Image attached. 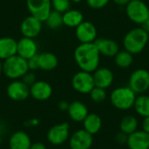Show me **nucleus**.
Segmentation results:
<instances>
[{
	"instance_id": "obj_1",
	"label": "nucleus",
	"mask_w": 149,
	"mask_h": 149,
	"mask_svg": "<svg viewBox=\"0 0 149 149\" xmlns=\"http://www.w3.org/2000/svg\"><path fill=\"white\" fill-rule=\"evenodd\" d=\"M100 57L95 43L79 44L73 52V58L79 68L92 73L100 67Z\"/></svg>"
},
{
	"instance_id": "obj_2",
	"label": "nucleus",
	"mask_w": 149,
	"mask_h": 149,
	"mask_svg": "<svg viewBox=\"0 0 149 149\" xmlns=\"http://www.w3.org/2000/svg\"><path fill=\"white\" fill-rule=\"evenodd\" d=\"M149 40V34L141 27H135L126 33L123 38L124 50L129 52L133 55L142 52Z\"/></svg>"
},
{
	"instance_id": "obj_3",
	"label": "nucleus",
	"mask_w": 149,
	"mask_h": 149,
	"mask_svg": "<svg viewBox=\"0 0 149 149\" xmlns=\"http://www.w3.org/2000/svg\"><path fill=\"white\" fill-rule=\"evenodd\" d=\"M137 94L128 86H118L114 88L109 96L110 102L114 108L120 111H128L134 107Z\"/></svg>"
},
{
	"instance_id": "obj_4",
	"label": "nucleus",
	"mask_w": 149,
	"mask_h": 149,
	"mask_svg": "<svg viewBox=\"0 0 149 149\" xmlns=\"http://www.w3.org/2000/svg\"><path fill=\"white\" fill-rule=\"evenodd\" d=\"M28 71L30 70L27 60L17 54L4 59L3 62V73L10 79H21Z\"/></svg>"
},
{
	"instance_id": "obj_5",
	"label": "nucleus",
	"mask_w": 149,
	"mask_h": 149,
	"mask_svg": "<svg viewBox=\"0 0 149 149\" xmlns=\"http://www.w3.org/2000/svg\"><path fill=\"white\" fill-rule=\"evenodd\" d=\"M125 12L130 21L141 25L149 17V7L145 1L131 0L125 6Z\"/></svg>"
},
{
	"instance_id": "obj_6",
	"label": "nucleus",
	"mask_w": 149,
	"mask_h": 149,
	"mask_svg": "<svg viewBox=\"0 0 149 149\" xmlns=\"http://www.w3.org/2000/svg\"><path fill=\"white\" fill-rule=\"evenodd\" d=\"M137 95L143 94L149 90V71L144 68L134 70L128 79L127 85Z\"/></svg>"
},
{
	"instance_id": "obj_7",
	"label": "nucleus",
	"mask_w": 149,
	"mask_h": 149,
	"mask_svg": "<svg viewBox=\"0 0 149 149\" xmlns=\"http://www.w3.org/2000/svg\"><path fill=\"white\" fill-rule=\"evenodd\" d=\"M72 85L76 92L82 94H89L95 86L93 73L80 70L73 75Z\"/></svg>"
},
{
	"instance_id": "obj_8",
	"label": "nucleus",
	"mask_w": 149,
	"mask_h": 149,
	"mask_svg": "<svg viewBox=\"0 0 149 149\" xmlns=\"http://www.w3.org/2000/svg\"><path fill=\"white\" fill-rule=\"evenodd\" d=\"M26 6L31 15L45 23L52 11L51 0H26Z\"/></svg>"
},
{
	"instance_id": "obj_9",
	"label": "nucleus",
	"mask_w": 149,
	"mask_h": 149,
	"mask_svg": "<svg viewBox=\"0 0 149 149\" xmlns=\"http://www.w3.org/2000/svg\"><path fill=\"white\" fill-rule=\"evenodd\" d=\"M46 136L51 144L54 146L62 145L70 138V125L67 122L54 125L48 130Z\"/></svg>"
},
{
	"instance_id": "obj_10",
	"label": "nucleus",
	"mask_w": 149,
	"mask_h": 149,
	"mask_svg": "<svg viewBox=\"0 0 149 149\" xmlns=\"http://www.w3.org/2000/svg\"><path fill=\"white\" fill-rule=\"evenodd\" d=\"M75 35L80 44L94 43L98 38V31L92 22L84 20L75 28Z\"/></svg>"
},
{
	"instance_id": "obj_11",
	"label": "nucleus",
	"mask_w": 149,
	"mask_h": 149,
	"mask_svg": "<svg viewBox=\"0 0 149 149\" xmlns=\"http://www.w3.org/2000/svg\"><path fill=\"white\" fill-rule=\"evenodd\" d=\"M93 136L85 129H79L69 138V147L71 149H90L93 143Z\"/></svg>"
},
{
	"instance_id": "obj_12",
	"label": "nucleus",
	"mask_w": 149,
	"mask_h": 149,
	"mask_svg": "<svg viewBox=\"0 0 149 149\" xmlns=\"http://www.w3.org/2000/svg\"><path fill=\"white\" fill-rule=\"evenodd\" d=\"M6 93L10 100L23 101L30 96V86L25 85L21 79H16L8 85Z\"/></svg>"
},
{
	"instance_id": "obj_13",
	"label": "nucleus",
	"mask_w": 149,
	"mask_h": 149,
	"mask_svg": "<svg viewBox=\"0 0 149 149\" xmlns=\"http://www.w3.org/2000/svg\"><path fill=\"white\" fill-rule=\"evenodd\" d=\"M42 31V22L35 17L30 15L26 17L20 24V31L23 37L35 38Z\"/></svg>"
},
{
	"instance_id": "obj_14",
	"label": "nucleus",
	"mask_w": 149,
	"mask_h": 149,
	"mask_svg": "<svg viewBox=\"0 0 149 149\" xmlns=\"http://www.w3.org/2000/svg\"><path fill=\"white\" fill-rule=\"evenodd\" d=\"M17 54L26 60L37 55L38 45L34 38L23 37L17 41Z\"/></svg>"
},
{
	"instance_id": "obj_15",
	"label": "nucleus",
	"mask_w": 149,
	"mask_h": 149,
	"mask_svg": "<svg viewBox=\"0 0 149 149\" xmlns=\"http://www.w3.org/2000/svg\"><path fill=\"white\" fill-rule=\"evenodd\" d=\"M93 77L95 86L108 89L114 81V74L108 67H98L93 72Z\"/></svg>"
},
{
	"instance_id": "obj_16",
	"label": "nucleus",
	"mask_w": 149,
	"mask_h": 149,
	"mask_svg": "<svg viewBox=\"0 0 149 149\" xmlns=\"http://www.w3.org/2000/svg\"><path fill=\"white\" fill-rule=\"evenodd\" d=\"M52 94V86L44 80H37L30 86V95L37 100H46Z\"/></svg>"
},
{
	"instance_id": "obj_17",
	"label": "nucleus",
	"mask_w": 149,
	"mask_h": 149,
	"mask_svg": "<svg viewBox=\"0 0 149 149\" xmlns=\"http://www.w3.org/2000/svg\"><path fill=\"white\" fill-rule=\"evenodd\" d=\"M94 43L100 55L107 58H113L120 51L119 44L111 38H97Z\"/></svg>"
},
{
	"instance_id": "obj_18",
	"label": "nucleus",
	"mask_w": 149,
	"mask_h": 149,
	"mask_svg": "<svg viewBox=\"0 0 149 149\" xmlns=\"http://www.w3.org/2000/svg\"><path fill=\"white\" fill-rule=\"evenodd\" d=\"M126 145L129 149H149V134L137 130L128 135Z\"/></svg>"
},
{
	"instance_id": "obj_19",
	"label": "nucleus",
	"mask_w": 149,
	"mask_h": 149,
	"mask_svg": "<svg viewBox=\"0 0 149 149\" xmlns=\"http://www.w3.org/2000/svg\"><path fill=\"white\" fill-rule=\"evenodd\" d=\"M69 117L75 122H82L88 115L89 111L87 107L79 100H74L69 104L67 110Z\"/></svg>"
},
{
	"instance_id": "obj_20",
	"label": "nucleus",
	"mask_w": 149,
	"mask_h": 149,
	"mask_svg": "<svg viewBox=\"0 0 149 149\" xmlns=\"http://www.w3.org/2000/svg\"><path fill=\"white\" fill-rule=\"evenodd\" d=\"M31 145V138L24 131L15 132L10 135L9 140L10 149H30Z\"/></svg>"
},
{
	"instance_id": "obj_21",
	"label": "nucleus",
	"mask_w": 149,
	"mask_h": 149,
	"mask_svg": "<svg viewBox=\"0 0 149 149\" xmlns=\"http://www.w3.org/2000/svg\"><path fill=\"white\" fill-rule=\"evenodd\" d=\"M17 54V40L10 37L0 38V59L4 60Z\"/></svg>"
},
{
	"instance_id": "obj_22",
	"label": "nucleus",
	"mask_w": 149,
	"mask_h": 149,
	"mask_svg": "<svg viewBox=\"0 0 149 149\" xmlns=\"http://www.w3.org/2000/svg\"><path fill=\"white\" fill-rule=\"evenodd\" d=\"M82 123H83V129H85L92 135L98 134L102 127L101 117L94 113H88V115L82 121Z\"/></svg>"
},
{
	"instance_id": "obj_23",
	"label": "nucleus",
	"mask_w": 149,
	"mask_h": 149,
	"mask_svg": "<svg viewBox=\"0 0 149 149\" xmlns=\"http://www.w3.org/2000/svg\"><path fill=\"white\" fill-rule=\"evenodd\" d=\"M38 58L39 69L43 71H52L58 65V59L57 56L52 52H44L38 53Z\"/></svg>"
},
{
	"instance_id": "obj_24",
	"label": "nucleus",
	"mask_w": 149,
	"mask_h": 149,
	"mask_svg": "<svg viewBox=\"0 0 149 149\" xmlns=\"http://www.w3.org/2000/svg\"><path fill=\"white\" fill-rule=\"evenodd\" d=\"M62 16L63 24L70 28H76L84 21L83 13L76 9H69L68 10L62 13Z\"/></svg>"
},
{
	"instance_id": "obj_25",
	"label": "nucleus",
	"mask_w": 149,
	"mask_h": 149,
	"mask_svg": "<svg viewBox=\"0 0 149 149\" xmlns=\"http://www.w3.org/2000/svg\"><path fill=\"white\" fill-rule=\"evenodd\" d=\"M139 120L138 119L132 114L125 115L120 122V132L129 135L138 130Z\"/></svg>"
},
{
	"instance_id": "obj_26",
	"label": "nucleus",
	"mask_w": 149,
	"mask_h": 149,
	"mask_svg": "<svg viewBox=\"0 0 149 149\" xmlns=\"http://www.w3.org/2000/svg\"><path fill=\"white\" fill-rule=\"evenodd\" d=\"M133 108L135 113L142 118L149 116V95L144 93L137 95Z\"/></svg>"
},
{
	"instance_id": "obj_27",
	"label": "nucleus",
	"mask_w": 149,
	"mask_h": 149,
	"mask_svg": "<svg viewBox=\"0 0 149 149\" xmlns=\"http://www.w3.org/2000/svg\"><path fill=\"white\" fill-rule=\"evenodd\" d=\"M114 64L120 69H127L134 63V55L126 50H120L113 57Z\"/></svg>"
},
{
	"instance_id": "obj_28",
	"label": "nucleus",
	"mask_w": 149,
	"mask_h": 149,
	"mask_svg": "<svg viewBox=\"0 0 149 149\" xmlns=\"http://www.w3.org/2000/svg\"><path fill=\"white\" fill-rule=\"evenodd\" d=\"M46 25L52 30H57L63 25V16L62 13L52 10L48 17L45 21Z\"/></svg>"
},
{
	"instance_id": "obj_29",
	"label": "nucleus",
	"mask_w": 149,
	"mask_h": 149,
	"mask_svg": "<svg viewBox=\"0 0 149 149\" xmlns=\"http://www.w3.org/2000/svg\"><path fill=\"white\" fill-rule=\"evenodd\" d=\"M91 100L95 103H102L107 98V93L106 89L94 86L89 93Z\"/></svg>"
},
{
	"instance_id": "obj_30",
	"label": "nucleus",
	"mask_w": 149,
	"mask_h": 149,
	"mask_svg": "<svg viewBox=\"0 0 149 149\" xmlns=\"http://www.w3.org/2000/svg\"><path fill=\"white\" fill-rule=\"evenodd\" d=\"M71 0H51L52 9L60 13H64L71 9Z\"/></svg>"
},
{
	"instance_id": "obj_31",
	"label": "nucleus",
	"mask_w": 149,
	"mask_h": 149,
	"mask_svg": "<svg viewBox=\"0 0 149 149\" xmlns=\"http://www.w3.org/2000/svg\"><path fill=\"white\" fill-rule=\"evenodd\" d=\"M111 0H86L87 5L93 10H100L106 7Z\"/></svg>"
},
{
	"instance_id": "obj_32",
	"label": "nucleus",
	"mask_w": 149,
	"mask_h": 149,
	"mask_svg": "<svg viewBox=\"0 0 149 149\" xmlns=\"http://www.w3.org/2000/svg\"><path fill=\"white\" fill-rule=\"evenodd\" d=\"M21 80L27 85L28 86H31V85H33L36 81H37V77L35 75V73L32 71H28L22 78Z\"/></svg>"
},
{
	"instance_id": "obj_33",
	"label": "nucleus",
	"mask_w": 149,
	"mask_h": 149,
	"mask_svg": "<svg viewBox=\"0 0 149 149\" xmlns=\"http://www.w3.org/2000/svg\"><path fill=\"white\" fill-rule=\"evenodd\" d=\"M27 63H28V67L30 71H36L39 69V65H38V54L33 56L32 58L27 59Z\"/></svg>"
},
{
	"instance_id": "obj_34",
	"label": "nucleus",
	"mask_w": 149,
	"mask_h": 149,
	"mask_svg": "<svg viewBox=\"0 0 149 149\" xmlns=\"http://www.w3.org/2000/svg\"><path fill=\"white\" fill-rule=\"evenodd\" d=\"M127 137L128 135L122 133V132H120L119 134H116L115 136V141L119 143V144H121V145H124V144H127Z\"/></svg>"
},
{
	"instance_id": "obj_35",
	"label": "nucleus",
	"mask_w": 149,
	"mask_h": 149,
	"mask_svg": "<svg viewBox=\"0 0 149 149\" xmlns=\"http://www.w3.org/2000/svg\"><path fill=\"white\" fill-rule=\"evenodd\" d=\"M141 130L149 134V116L143 118L141 122Z\"/></svg>"
},
{
	"instance_id": "obj_36",
	"label": "nucleus",
	"mask_w": 149,
	"mask_h": 149,
	"mask_svg": "<svg viewBox=\"0 0 149 149\" xmlns=\"http://www.w3.org/2000/svg\"><path fill=\"white\" fill-rule=\"evenodd\" d=\"M69 104L67 101L65 100H62L58 103V108L60 111H63V112H67L68 110V107H69Z\"/></svg>"
},
{
	"instance_id": "obj_37",
	"label": "nucleus",
	"mask_w": 149,
	"mask_h": 149,
	"mask_svg": "<svg viewBox=\"0 0 149 149\" xmlns=\"http://www.w3.org/2000/svg\"><path fill=\"white\" fill-rule=\"evenodd\" d=\"M30 149H46V147L42 142H35L31 143Z\"/></svg>"
},
{
	"instance_id": "obj_38",
	"label": "nucleus",
	"mask_w": 149,
	"mask_h": 149,
	"mask_svg": "<svg viewBox=\"0 0 149 149\" xmlns=\"http://www.w3.org/2000/svg\"><path fill=\"white\" fill-rule=\"evenodd\" d=\"M38 124H39V120L38 119H31V120H29L28 121H26L25 126H27V127H36Z\"/></svg>"
},
{
	"instance_id": "obj_39",
	"label": "nucleus",
	"mask_w": 149,
	"mask_h": 149,
	"mask_svg": "<svg viewBox=\"0 0 149 149\" xmlns=\"http://www.w3.org/2000/svg\"><path fill=\"white\" fill-rule=\"evenodd\" d=\"M112 1L119 6H126L131 0H112Z\"/></svg>"
},
{
	"instance_id": "obj_40",
	"label": "nucleus",
	"mask_w": 149,
	"mask_h": 149,
	"mask_svg": "<svg viewBox=\"0 0 149 149\" xmlns=\"http://www.w3.org/2000/svg\"><path fill=\"white\" fill-rule=\"evenodd\" d=\"M141 27L149 34V17L146 19V21L141 24Z\"/></svg>"
},
{
	"instance_id": "obj_41",
	"label": "nucleus",
	"mask_w": 149,
	"mask_h": 149,
	"mask_svg": "<svg viewBox=\"0 0 149 149\" xmlns=\"http://www.w3.org/2000/svg\"><path fill=\"white\" fill-rule=\"evenodd\" d=\"M2 73H3V62L0 59V76H1Z\"/></svg>"
},
{
	"instance_id": "obj_42",
	"label": "nucleus",
	"mask_w": 149,
	"mask_h": 149,
	"mask_svg": "<svg viewBox=\"0 0 149 149\" xmlns=\"http://www.w3.org/2000/svg\"><path fill=\"white\" fill-rule=\"evenodd\" d=\"M71 1L73 2V3H79L82 2V0H71Z\"/></svg>"
},
{
	"instance_id": "obj_43",
	"label": "nucleus",
	"mask_w": 149,
	"mask_h": 149,
	"mask_svg": "<svg viewBox=\"0 0 149 149\" xmlns=\"http://www.w3.org/2000/svg\"><path fill=\"white\" fill-rule=\"evenodd\" d=\"M2 143V134H0V145Z\"/></svg>"
},
{
	"instance_id": "obj_44",
	"label": "nucleus",
	"mask_w": 149,
	"mask_h": 149,
	"mask_svg": "<svg viewBox=\"0 0 149 149\" xmlns=\"http://www.w3.org/2000/svg\"><path fill=\"white\" fill-rule=\"evenodd\" d=\"M142 1H145V0H142Z\"/></svg>"
}]
</instances>
